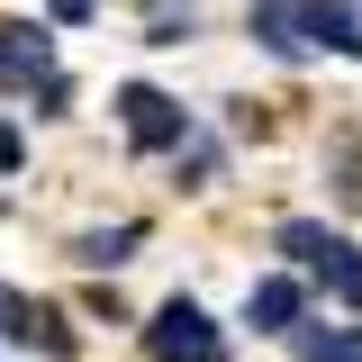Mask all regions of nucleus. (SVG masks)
I'll return each mask as SVG.
<instances>
[{
	"label": "nucleus",
	"mask_w": 362,
	"mask_h": 362,
	"mask_svg": "<svg viewBox=\"0 0 362 362\" xmlns=\"http://www.w3.org/2000/svg\"><path fill=\"white\" fill-rule=\"evenodd\" d=\"M28 100H37V118H64V100H73V82H64V73H45V82H28Z\"/></svg>",
	"instance_id": "9b49d317"
},
{
	"label": "nucleus",
	"mask_w": 362,
	"mask_h": 362,
	"mask_svg": "<svg viewBox=\"0 0 362 362\" xmlns=\"http://www.w3.org/2000/svg\"><path fill=\"white\" fill-rule=\"evenodd\" d=\"M18 163H28V136H18L9 118H0V173H18Z\"/></svg>",
	"instance_id": "f8f14e48"
},
{
	"label": "nucleus",
	"mask_w": 362,
	"mask_h": 362,
	"mask_svg": "<svg viewBox=\"0 0 362 362\" xmlns=\"http://www.w3.org/2000/svg\"><path fill=\"white\" fill-rule=\"evenodd\" d=\"M118 127H127L136 154H173L181 136H190V109H181L173 90H154V82H127L118 90Z\"/></svg>",
	"instance_id": "20e7f679"
},
{
	"label": "nucleus",
	"mask_w": 362,
	"mask_h": 362,
	"mask_svg": "<svg viewBox=\"0 0 362 362\" xmlns=\"http://www.w3.org/2000/svg\"><path fill=\"white\" fill-rule=\"evenodd\" d=\"M54 73V28H0V90H28V82H45Z\"/></svg>",
	"instance_id": "0eeeda50"
},
{
	"label": "nucleus",
	"mask_w": 362,
	"mask_h": 362,
	"mask_svg": "<svg viewBox=\"0 0 362 362\" xmlns=\"http://www.w3.org/2000/svg\"><path fill=\"white\" fill-rule=\"evenodd\" d=\"M145 354L154 362H226V326L209 308H199V299H163V308L145 317Z\"/></svg>",
	"instance_id": "7ed1b4c3"
},
{
	"label": "nucleus",
	"mask_w": 362,
	"mask_h": 362,
	"mask_svg": "<svg viewBox=\"0 0 362 362\" xmlns=\"http://www.w3.org/2000/svg\"><path fill=\"white\" fill-rule=\"evenodd\" d=\"M299 362H362V326H326V317H299L290 326Z\"/></svg>",
	"instance_id": "1a4fd4ad"
},
{
	"label": "nucleus",
	"mask_w": 362,
	"mask_h": 362,
	"mask_svg": "<svg viewBox=\"0 0 362 362\" xmlns=\"http://www.w3.org/2000/svg\"><path fill=\"white\" fill-rule=\"evenodd\" d=\"M136 245H145V226L118 218V226H90V235H73V263H82V272H118Z\"/></svg>",
	"instance_id": "6e6552de"
},
{
	"label": "nucleus",
	"mask_w": 362,
	"mask_h": 362,
	"mask_svg": "<svg viewBox=\"0 0 362 362\" xmlns=\"http://www.w3.org/2000/svg\"><path fill=\"white\" fill-rule=\"evenodd\" d=\"M0 335H9V344H45L54 362L82 354V335L64 326V308H45V299H28V290H0Z\"/></svg>",
	"instance_id": "39448f33"
},
{
	"label": "nucleus",
	"mask_w": 362,
	"mask_h": 362,
	"mask_svg": "<svg viewBox=\"0 0 362 362\" xmlns=\"http://www.w3.org/2000/svg\"><path fill=\"white\" fill-rule=\"evenodd\" d=\"M254 45L263 54H281V64H299V54H362V18L354 0H254Z\"/></svg>",
	"instance_id": "f257e3e1"
},
{
	"label": "nucleus",
	"mask_w": 362,
	"mask_h": 362,
	"mask_svg": "<svg viewBox=\"0 0 362 362\" xmlns=\"http://www.w3.org/2000/svg\"><path fill=\"white\" fill-rule=\"evenodd\" d=\"M272 245H281L299 272H317V290H326L335 308H362V245L354 235H335V226H317V218H290Z\"/></svg>",
	"instance_id": "f03ea898"
},
{
	"label": "nucleus",
	"mask_w": 362,
	"mask_h": 362,
	"mask_svg": "<svg viewBox=\"0 0 362 362\" xmlns=\"http://www.w3.org/2000/svg\"><path fill=\"white\" fill-rule=\"evenodd\" d=\"M190 28H199V18H190V0H181V9H154V28H145V45H181Z\"/></svg>",
	"instance_id": "9d476101"
},
{
	"label": "nucleus",
	"mask_w": 362,
	"mask_h": 362,
	"mask_svg": "<svg viewBox=\"0 0 362 362\" xmlns=\"http://www.w3.org/2000/svg\"><path fill=\"white\" fill-rule=\"evenodd\" d=\"M308 317V281H290V272H263L254 290H245V326L254 335H290Z\"/></svg>",
	"instance_id": "423d86ee"
}]
</instances>
